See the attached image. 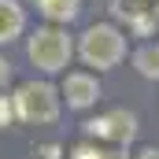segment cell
<instances>
[{"label":"cell","mask_w":159,"mask_h":159,"mask_svg":"<svg viewBox=\"0 0 159 159\" xmlns=\"http://www.w3.org/2000/svg\"><path fill=\"white\" fill-rule=\"evenodd\" d=\"M34 156H41V159H59V144H41V148H34Z\"/></svg>","instance_id":"obj_11"},{"label":"cell","mask_w":159,"mask_h":159,"mask_svg":"<svg viewBox=\"0 0 159 159\" xmlns=\"http://www.w3.org/2000/svg\"><path fill=\"white\" fill-rule=\"evenodd\" d=\"M26 34V7L19 0H0V44H11Z\"/></svg>","instance_id":"obj_6"},{"label":"cell","mask_w":159,"mask_h":159,"mask_svg":"<svg viewBox=\"0 0 159 159\" xmlns=\"http://www.w3.org/2000/svg\"><path fill=\"white\" fill-rule=\"evenodd\" d=\"M74 52H78V44L67 37V30L56 26V22L37 26V30L26 37V59L37 67L41 74H48V78H52V74H63V70L70 67Z\"/></svg>","instance_id":"obj_1"},{"label":"cell","mask_w":159,"mask_h":159,"mask_svg":"<svg viewBox=\"0 0 159 159\" xmlns=\"http://www.w3.org/2000/svg\"><path fill=\"white\" fill-rule=\"evenodd\" d=\"M85 133L93 141H107L115 148H126V144L137 141L141 122H137L133 111H126V107H111V111H104V115H96V119L85 122Z\"/></svg>","instance_id":"obj_4"},{"label":"cell","mask_w":159,"mask_h":159,"mask_svg":"<svg viewBox=\"0 0 159 159\" xmlns=\"http://www.w3.org/2000/svg\"><path fill=\"white\" fill-rule=\"evenodd\" d=\"M67 159H107V148H100V144H93V141H81V144L70 148Z\"/></svg>","instance_id":"obj_9"},{"label":"cell","mask_w":159,"mask_h":159,"mask_svg":"<svg viewBox=\"0 0 159 159\" xmlns=\"http://www.w3.org/2000/svg\"><path fill=\"white\" fill-rule=\"evenodd\" d=\"M11 81V63H7V56H0V89Z\"/></svg>","instance_id":"obj_12"},{"label":"cell","mask_w":159,"mask_h":159,"mask_svg":"<svg viewBox=\"0 0 159 159\" xmlns=\"http://www.w3.org/2000/svg\"><path fill=\"white\" fill-rule=\"evenodd\" d=\"M37 4V11L48 19V22H56V26H67V22H74L81 15V0H34Z\"/></svg>","instance_id":"obj_7"},{"label":"cell","mask_w":159,"mask_h":159,"mask_svg":"<svg viewBox=\"0 0 159 159\" xmlns=\"http://www.w3.org/2000/svg\"><path fill=\"white\" fill-rule=\"evenodd\" d=\"M100 93H104V89H100V78L89 74V70H67V78L59 85V96L67 100L70 111H89V107H96Z\"/></svg>","instance_id":"obj_5"},{"label":"cell","mask_w":159,"mask_h":159,"mask_svg":"<svg viewBox=\"0 0 159 159\" xmlns=\"http://www.w3.org/2000/svg\"><path fill=\"white\" fill-rule=\"evenodd\" d=\"M133 159H159V144H144V148H141Z\"/></svg>","instance_id":"obj_13"},{"label":"cell","mask_w":159,"mask_h":159,"mask_svg":"<svg viewBox=\"0 0 159 159\" xmlns=\"http://www.w3.org/2000/svg\"><path fill=\"white\" fill-rule=\"evenodd\" d=\"M11 107H15V119L26 126H52L63 111V96L48 78H30L11 93Z\"/></svg>","instance_id":"obj_2"},{"label":"cell","mask_w":159,"mask_h":159,"mask_svg":"<svg viewBox=\"0 0 159 159\" xmlns=\"http://www.w3.org/2000/svg\"><path fill=\"white\" fill-rule=\"evenodd\" d=\"M78 56L85 67L96 70H115L126 59V37L115 22H93L85 34L78 37Z\"/></svg>","instance_id":"obj_3"},{"label":"cell","mask_w":159,"mask_h":159,"mask_svg":"<svg viewBox=\"0 0 159 159\" xmlns=\"http://www.w3.org/2000/svg\"><path fill=\"white\" fill-rule=\"evenodd\" d=\"M133 70L141 74V78H148V81H159V41H148V44H141L133 56Z\"/></svg>","instance_id":"obj_8"},{"label":"cell","mask_w":159,"mask_h":159,"mask_svg":"<svg viewBox=\"0 0 159 159\" xmlns=\"http://www.w3.org/2000/svg\"><path fill=\"white\" fill-rule=\"evenodd\" d=\"M156 11H159V0H156Z\"/></svg>","instance_id":"obj_14"},{"label":"cell","mask_w":159,"mask_h":159,"mask_svg":"<svg viewBox=\"0 0 159 159\" xmlns=\"http://www.w3.org/2000/svg\"><path fill=\"white\" fill-rule=\"evenodd\" d=\"M15 122V107H11V96H0V129H7Z\"/></svg>","instance_id":"obj_10"}]
</instances>
